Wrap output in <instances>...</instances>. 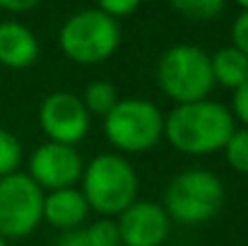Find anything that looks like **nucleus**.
Returning a JSON list of instances; mask_svg holds the SVG:
<instances>
[{"label": "nucleus", "mask_w": 248, "mask_h": 246, "mask_svg": "<svg viewBox=\"0 0 248 246\" xmlns=\"http://www.w3.org/2000/svg\"><path fill=\"white\" fill-rule=\"evenodd\" d=\"M236 131L232 111L212 99L178 104L164 116V138L183 155H215Z\"/></svg>", "instance_id": "obj_1"}, {"label": "nucleus", "mask_w": 248, "mask_h": 246, "mask_svg": "<svg viewBox=\"0 0 248 246\" xmlns=\"http://www.w3.org/2000/svg\"><path fill=\"white\" fill-rule=\"evenodd\" d=\"M82 196L99 217H118L138 200V174L123 155H96L82 169Z\"/></svg>", "instance_id": "obj_2"}, {"label": "nucleus", "mask_w": 248, "mask_h": 246, "mask_svg": "<svg viewBox=\"0 0 248 246\" xmlns=\"http://www.w3.org/2000/svg\"><path fill=\"white\" fill-rule=\"evenodd\" d=\"M58 46L73 63H106L121 46V22L111 19L99 7H84L63 22L58 32Z\"/></svg>", "instance_id": "obj_3"}, {"label": "nucleus", "mask_w": 248, "mask_h": 246, "mask_svg": "<svg viewBox=\"0 0 248 246\" xmlns=\"http://www.w3.org/2000/svg\"><path fill=\"white\" fill-rule=\"evenodd\" d=\"M227 191L222 179L210 169H186L176 174L164 191V208L169 220L183 225H202L222 210Z\"/></svg>", "instance_id": "obj_4"}, {"label": "nucleus", "mask_w": 248, "mask_h": 246, "mask_svg": "<svg viewBox=\"0 0 248 246\" xmlns=\"http://www.w3.org/2000/svg\"><path fill=\"white\" fill-rule=\"evenodd\" d=\"M157 84L171 101H176V106L207 99L215 87L210 53L190 44L166 49L157 63Z\"/></svg>", "instance_id": "obj_5"}, {"label": "nucleus", "mask_w": 248, "mask_h": 246, "mask_svg": "<svg viewBox=\"0 0 248 246\" xmlns=\"http://www.w3.org/2000/svg\"><path fill=\"white\" fill-rule=\"evenodd\" d=\"M104 135L118 152H147L164 138V114L147 99H121L113 111L104 116Z\"/></svg>", "instance_id": "obj_6"}, {"label": "nucleus", "mask_w": 248, "mask_h": 246, "mask_svg": "<svg viewBox=\"0 0 248 246\" xmlns=\"http://www.w3.org/2000/svg\"><path fill=\"white\" fill-rule=\"evenodd\" d=\"M44 191L22 171L0 179V237L24 239L44 220Z\"/></svg>", "instance_id": "obj_7"}, {"label": "nucleus", "mask_w": 248, "mask_h": 246, "mask_svg": "<svg viewBox=\"0 0 248 246\" xmlns=\"http://www.w3.org/2000/svg\"><path fill=\"white\" fill-rule=\"evenodd\" d=\"M39 126L48 143L75 148L89 133L92 116L84 109L82 99L73 92H51L39 106Z\"/></svg>", "instance_id": "obj_8"}, {"label": "nucleus", "mask_w": 248, "mask_h": 246, "mask_svg": "<svg viewBox=\"0 0 248 246\" xmlns=\"http://www.w3.org/2000/svg\"><path fill=\"white\" fill-rule=\"evenodd\" d=\"M82 157L78 148L58 145V143H44L39 145L29 157L27 176L41 188V191H63L75 188V183L82 179Z\"/></svg>", "instance_id": "obj_9"}, {"label": "nucleus", "mask_w": 248, "mask_h": 246, "mask_svg": "<svg viewBox=\"0 0 248 246\" xmlns=\"http://www.w3.org/2000/svg\"><path fill=\"white\" fill-rule=\"evenodd\" d=\"M121 246H162L169 237L171 220L155 200H135L116 220Z\"/></svg>", "instance_id": "obj_10"}, {"label": "nucleus", "mask_w": 248, "mask_h": 246, "mask_svg": "<svg viewBox=\"0 0 248 246\" xmlns=\"http://www.w3.org/2000/svg\"><path fill=\"white\" fill-rule=\"evenodd\" d=\"M39 51V39L27 24L15 19L0 22V66L24 70L36 63Z\"/></svg>", "instance_id": "obj_11"}, {"label": "nucleus", "mask_w": 248, "mask_h": 246, "mask_svg": "<svg viewBox=\"0 0 248 246\" xmlns=\"http://www.w3.org/2000/svg\"><path fill=\"white\" fill-rule=\"evenodd\" d=\"M89 215V205L80 188H63L44 196V220L63 232L80 230Z\"/></svg>", "instance_id": "obj_12"}, {"label": "nucleus", "mask_w": 248, "mask_h": 246, "mask_svg": "<svg viewBox=\"0 0 248 246\" xmlns=\"http://www.w3.org/2000/svg\"><path fill=\"white\" fill-rule=\"evenodd\" d=\"M210 68L215 84L227 87L232 92H236L248 82V58L234 46H224L210 53Z\"/></svg>", "instance_id": "obj_13"}, {"label": "nucleus", "mask_w": 248, "mask_h": 246, "mask_svg": "<svg viewBox=\"0 0 248 246\" xmlns=\"http://www.w3.org/2000/svg\"><path fill=\"white\" fill-rule=\"evenodd\" d=\"M80 99H82L84 109L89 111V116H92V114H94V116H108V114L113 111V106L121 101L118 89L106 80L89 82V84L84 87Z\"/></svg>", "instance_id": "obj_14"}, {"label": "nucleus", "mask_w": 248, "mask_h": 246, "mask_svg": "<svg viewBox=\"0 0 248 246\" xmlns=\"http://www.w3.org/2000/svg\"><path fill=\"white\" fill-rule=\"evenodd\" d=\"M171 10H176L181 17L190 22H212L224 10V2L222 0H176L171 2Z\"/></svg>", "instance_id": "obj_15"}, {"label": "nucleus", "mask_w": 248, "mask_h": 246, "mask_svg": "<svg viewBox=\"0 0 248 246\" xmlns=\"http://www.w3.org/2000/svg\"><path fill=\"white\" fill-rule=\"evenodd\" d=\"M222 152L227 157V164L234 171L248 176V128H236Z\"/></svg>", "instance_id": "obj_16"}, {"label": "nucleus", "mask_w": 248, "mask_h": 246, "mask_svg": "<svg viewBox=\"0 0 248 246\" xmlns=\"http://www.w3.org/2000/svg\"><path fill=\"white\" fill-rule=\"evenodd\" d=\"M22 164V143L15 133L0 128V179L15 174Z\"/></svg>", "instance_id": "obj_17"}, {"label": "nucleus", "mask_w": 248, "mask_h": 246, "mask_svg": "<svg viewBox=\"0 0 248 246\" xmlns=\"http://www.w3.org/2000/svg\"><path fill=\"white\" fill-rule=\"evenodd\" d=\"M87 244L89 246H121L118 225L111 217H99L84 230Z\"/></svg>", "instance_id": "obj_18"}, {"label": "nucleus", "mask_w": 248, "mask_h": 246, "mask_svg": "<svg viewBox=\"0 0 248 246\" xmlns=\"http://www.w3.org/2000/svg\"><path fill=\"white\" fill-rule=\"evenodd\" d=\"M239 15L232 24V46L248 58V0H239Z\"/></svg>", "instance_id": "obj_19"}, {"label": "nucleus", "mask_w": 248, "mask_h": 246, "mask_svg": "<svg viewBox=\"0 0 248 246\" xmlns=\"http://www.w3.org/2000/svg\"><path fill=\"white\" fill-rule=\"evenodd\" d=\"M96 7H99L104 15H108L111 19L121 22L123 17H130V15L140 7V2H138V0H101Z\"/></svg>", "instance_id": "obj_20"}, {"label": "nucleus", "mask_w": 248, "mask_h": 246, "mask_svg": "<svg viewBox=\"0 0 248 246\" xmlns=\"http://www.w3.org/2000/svg\"><path fill=\"white\" fill-rule=\"evenodd\" d=\"M229 111H232L234 121H241V128H248V82L234 92Z\"/></svg>", "instance_id": "obj_21"}, {"label": "nucleus", "mask_w": 248, "mask_h": 246, "mask_svg": "<svg viewBox=\"0 0 248 246\" xmlns=\"http://www.w3.org/2000/svg\"><path fill=\"white\" fill-rule=\"evenodd\" d=\"M56 246H89L87 244V237H84V230H70V232H63V237L56 242Z\"/></svg>", "instance_id": "obj_22"}, {"label": "nucleus", "mask_w": 248, "mask_h": 246, "mask_svg": "<svg viewBox=\"0 0 248 246\" xmlns=\"http://www.w3.org/2000/svg\"><path fill=\"white\" fill-rule=\"evenodd\" d=\"M39 2L36 0H0V10L5 12H27L34 10Z\"/></svg>", "instance_id": "obj_23"}, {"label": "nucleus", "mask_w": 248, "mask_h": 246, "mask_svg": "<svg viewBox=\"0 0 248 246\" xmlns=\"http://www.w3.org/2000/svg\"><path fill=\"white\" fill-rule=\"evenodd\" d=\"M0 246H7V242H5V239H2V237H0Z\"/></svg>", "instance_id": "obj_24"}]
</instances>
